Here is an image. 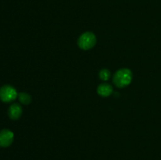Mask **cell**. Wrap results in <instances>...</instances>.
<instances>
[{
	"label": "cell",
	"instance_id": "3",
	"mask_svg": "<svg viewBox=\"0 0 161 160\" xmlns=\"http://www.w3.org/2000/svg\"><path fill=\"white\" fill-rule=\"evenodd\" d=\"M18 97L17 90L9 85H5L0 88V100L4 103H9Z\"/></svg>",
	"mask_w": 161,
	"mask_h": 160
},
{
	"label": "cell",
	"instance_id": "5",
	"mask_svg": "<svg viewBox=\"0 0 161 160\" xmlns=\"http://www.w3.org/2000/svg\"><path fill=\"white\" fill-rule=\"evenodd\" d=\"M22 115V108L18 104H13L8 109V115L13 120H17Z\"/></svg>",
	"mask_w": 161,
	"mask_h": 160
},
{
	"label": "cell",
	"instance_id": "6",
	"mask_svg": "<svg viewBox=\"0 0 161 160\" xmlns=\"http://www.w3.org/2000/svg\"><path fill=\"white\" fill-rule=\"evenodd\" d=\"M113 86L108 83H102L97 86V92L99 96L102 97H107L113 93Z\"/></svg>",
	"mask_w": 161,
	"mask_h": 160
},
{
	"label": "cell",
	"instance_id": "1",
	"mask_svg": "<svg viewBox=\"0 0 161 160\" xmlns=\"http://www.w3.org/2000/svg\"><path fill=\"white\" fill-rule=\"evenodd\" d=\"M113 83L118 88H124L130 84L132 81V72L128 68H121L114 74Z\"/></svg>",
	"mask_w": 161,
	"mask_h": 160
},
{
	"label": "cell",
	"instance_id": "8",
	"mask_svg": "<svg viewBox=\"0 0 161 160\" xmlns=\"http://www.w3.org/2000/svg\"><path fill=\"white\" fill-rule=\"evenodd\" d=\"M98 76L102 81H107V80L109 79L110 77H111V72H110L108 69L103 68L99 72Z\"/></svg>",
	"mask_w": 161,
	"mask_h": 160
},
{
	"label": "cell",
	"instance_id": "2",
	"mask_svg": "<svg viewBox=\"0 0 161 160\" xmlns=\"http://www.w3.org/2000/svg\"><path fill=\"white\" fill-rule=\"evenodd\" d=\"M97 42V39L94 33L86 31L79 37L77 44L80 49L83 50H88L92 49Z\"/></svg>",
	"mask_w": 161,
	"mask_h": 160
},
{
	"label": "cell",
	"instance_id": "7",
	"mask_svg": "<svg viewBox=\"0 0 161 160\" xmlns=\"http://www.w3.org/2000/svg\"><path fill=\"white\" fill-rule=\"evenodd\" d=\"M18 99L20 103L25 105H28L31 102V97L27 93H19Z\"/></svg>",
	"mask_w": 161,
	"mask_h": 160
},
{
	"label": "cell",
	"instance_id": "4",
	"mask_svg": "<svg viewBox=\"0 0 161 160\" xmlns=\"http://www.w3.org/2000/svg\"><path fill=\"white\" fill-rule=\"evenodd\" d=\"M14 135L12 131L7 129L0 131V147H7L12 144L14 141Z\"/></svg>",
	"mask_w": 161,
	"mask_h": 160
}]
</instances>
